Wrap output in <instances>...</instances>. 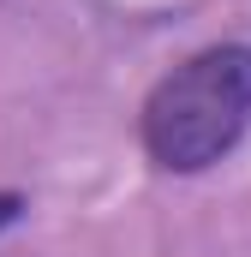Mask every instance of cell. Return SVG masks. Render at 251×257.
Here are the masks:
<instances>
[{
    "label": "cell",
    "mask_w": 251,
    "mask_h": 257,
    "mask_svg": "<svg viewBox=\"0 0 251 257\" xmlns=\"http://www.w3.org/2000/svg\"><path fill=\"white\" fill-rule=\"evenodd\" d=\"M251 132V48L215 42L156 78L138 138L162 174H203Z\"/></svg>",
    "instance_id": "6da1fadb"
},
{
    "label": "cell",
    "mask_w": 251,
    "mask_h": 257,
    "mask_svg": "<svg viewBox=\"0 0 251 257\" xmlns=\"http://www.w3.org/2000/svg\"><path fill=\"white\" fill-rule=\"evenodd\" d=\"M18 215H24V192H0V233H6Z\"/></svg>",
    "instance_id": "7a4b0ae2"
}]
</instances>
